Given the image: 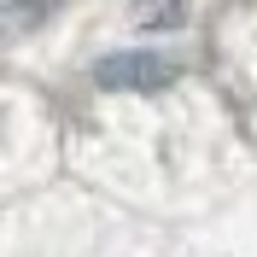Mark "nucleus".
I'll use <instances>...</instances> for the list:
<instances>
[{
    "label": "nucleus",
    "mask_w": 257,
    "mask_h": 257,
    "mask_svg": "<svg viewBox=\"0 0 257 257\" xmlns=\"http://www.w3.org/2000/svg\"><path fill=\"white\" fill-rule=\"evenodd\" d=\"M94 82H99V88H135V94H152V88H170V82H176V64L164 59V53H111V59H99Z\"/></svg>",
    "instance_id": "f257e3e1"
},
{
    "label": "nucleus",
    "mask_w": 257,
    "mask_h": 257,
    "mask_svg": "<svg viewBox=\"0 0 257 257\" xmlns=\"http://www.w3.org/2000/svg\"><path fill=\"white\" fill-rule=\"evenodd\" d=\"M47 6H53V0H12V6L0 12V35H18L24 24H41V18H47Z\"/></svg>",
    "instance_id": "f03ea898"
}]
</instances>
